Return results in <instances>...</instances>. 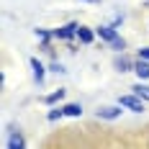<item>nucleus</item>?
I'll list each match as a JSON object with an SVG mask.
<instances>
[{
    "label": "nucleus",
    "mask_w": 149,
    "mask_h": 149,
    "mask_svg": "<svg viewBox=\"0 0 149 149\" xmlns=\"http://www.w3.org/2000/svg\"><path fill=\"white\" fill-rule=\"evenodd\" d=\"M134 72H136V77L139 80H149V59H139L134 62Z\"/></svg>",
    "instance_id": "10"
},
{
    "label": "nucleus",
    "mask_w": 149,
    "mask_h": 149,
    "mask_svg": "<svg viewBox=\"0 0 149 149\" xmlns=\"http://www.w3.org/2000/svg\"><path fill=\"white\" fill-rule=\"evenodd\" d=\"M118 103L123 105V108H129V111H134V113H141V111H144V100H141L136 93H126V95H121Z\"/></svg>",
    "instance_id": "2"
},
{
    "label": "nucleus",
    "mask_w": 149,
    "mask_h": 149,
    "mask_svg": "<svg viewBox=\"0 0 149 149\" xmlns=\"http://www.w3.org/2000/svg\"><path fill=\"white\" fill-rule=\"evenodd\" d=\"M121 108H123L121 103L118 105H100V108L95 111V116L103 118V121H116V118H121V113H123Z\"/></svg>",
    "instance_id": "3"
},
{
    "label": "nucleus",
    "mask_w": 149,
    "mask_h": 149,
    "mask_svg": "<svg viewBox=\"0 0 149 149\" xmlns=\"http://www.w3.org/2000/svg\"><path fill=\"white\" fill-rule=\"evenodd\" d=\"M64 95H67V90L59 88V90H54V93H49V95H44V98H41V103H44V105H57V103L64 100Z\"/></svg>",
    "instance_id": "9"
},
{
    "label": "nucleus",
    "mask_w": 149,
    "mask_h": 149,
    "mask_svg": "<svg viewBox=\"0 0 149 149\" xmlns=\"http://www.w3.org/2000/svg\"><path fill=\"white\" fill-rule=\"evenodd\" d=\"M139 57H141V59H149V46H141V49H139Z\"/></svg>",
    "instance_id": "16"
},
{
    "label": "nucleus",
    "mask_w": 149,
    "mask_h": 149,
    "mask_svg": "<svg viewBox=\"0 0 149 149\" xmlns=\"http://www.w3.org/2000/svg\"><path fill=\"white\" fill-rule=\"evenodd\" d=\"M95 36H98L95 29H88V26H80V29H77V41H80V44H85V46L93 44V41H95Z\"/></svg>",
    "instance_id": "8"
},
{
    "label": "nucleus",
    "mask_w": 149,
    "mask_h": 149,
    "mask_svg": "<svg viewBox=\"0 0 149 149\" xmlns=\"http://www.w3.org/2000/svg\"><path fill=\"white\" fill-rule=\"evenodd\" d=\"M62 116H64V108H57V105H52V111H49V113H46V121H52V123H54V121H59Z\"/></svg>",
    "instance_id": "13"
},
{
    "label": "nucleus",
    "mask_w": 149,
    "mask_h": 149,
    "mask_svg": "<svg viewBox=\"0 0 149 149\" xmlns=\"http://www.w3.org/2000/svg\"><path fill=\"white\" fill-rule=\"evenodd\" d=\"M49 70H52V72H57V74H59V72H64V67H62L59 62H54V64H52V67H49Z\"/></svg>",
    "instance_id": "15"
},
{
    "label": "nucleus",
    "mask_w": 149,
    "mask_h": 149,
    "mask_svg": "<svg viewBox=\"0 0 149 149\" xmlns=\"http://www.w3.org/2000/svg\"><path fill=\"white\" fill-rule=\"evenodd\" d=\"M95 33H98V39H100V41H105V44H111V41L118 36V31H116V26H113V23H108V26H98V29H95Z\"/></svg>",
    "instance_id": "5"
},
{
    "label": "nucleus",
    "mask_w": 149,
    "mask_h": 149,
    "mask_svg": "<svg viewBox=\"0 0 149 149\" xmlns=\"http://www.w3.org/2000/svg\"><path fill=\"white\" fill-rule=\"evenodd\" d=\"M62 108H64V116H70V118H80L82 116V105L80 103H67Z\"/></svg>",
    "instance_id": "11"
},
{
    "label": "nucleus",
    "mask_w": 149,
    "mask_h": 149,
    "mask_svg": "<svg viewBox=\"0 0 149 149\" xmlns=\"http://www.w3.org/2000/svg\"><path fill=\"white\" fill-rule=\"evenodd\" d=\"M80 3H100V0H80Z\"/></svg>",
    "instance_id": "17"
},
{
    "label": "nucleus",
    "mask_w": 149,
    "mask_h": 149,
    "mask_svg": "<svg viewBox=\"0 0 149 149\" xmlns=\"http://www.w3.org/2000/svg\"><path fill=\"white\" fill-rule=\"evenodd\" d=\"M108 46H111V49H116V52H123V49H126V39H123V36H116Z\"/></svg>",
    "instance_id": "14"
},
{
    "label": "nucleus",
    "mask_w": 149,
    "mask_h": 149,
    "mask_svg": "<svg viewBox=\"0 0 149 149\" xmlns=\"http://www.w3.org/2000/svg\"><path fill=\"white\" fill-rule=\"evenodd\" d=\"M147 134H149V131H147ZM144 144H147V147H149V136H147V141H144Z\"/></svg>",
    "instance_id": "19"
},
{
    "label": "nucleus",
    "mask_w": 149,
    "mask_h": 149,
    "mask_svg": "<svg viewBox=\"0 0 149 149\" xmlns=\"http://www.w3.org/2000/svg\"><path fill=\"white\" fill-rule=\"evenodd\" d=\"M113 67H116L118 72H134V59H129V57L121 52L118 57L113 59Z\"/></svg>",
    "instance_id": "7"
},
{
    "label": "nucleus",
    "mask_w": 149,
    "mask_h": 149,
    "mask_svg": "<svg viewBox=\"0 0 149 149\" xmlns=\"http://www.w3.org/2000/svg\"><path fill=\"white\" fill-rule=\"evenodd\" d=\"M131 90H134V93L141 98V100H149V85H147V80H139V82H136Z\"/></svg>",
    "instance_id": "12"
},
{
    "label": "nucleus",
    "mask_w": 149,
    "mask_h": 149,
    "mask_svg": "<svg viewBox=\"0 0 149 149\" xmlns=\"http://www.w3.org/2000/svg\"><path fill=\"white\" fill-rule=\"evenodd\" d=\"M141 8H149V0H144V3H141Z\"/></svg>",
    "instance_id": "18"
},
{
    "label": "nucleus",
    "mask_w": 149,
    "mask_h": 149,
    "mask_svg": "<svg viewBox=\"0 0 149 149\" xmlns=\"http://www.w3.org/2000/svg\"><path fill=\"white\" fill-rule=\"evenodd\" d=\"M26 147V139L21 134V129H8V139H5V149H23Z\"/></svg>",
    "instance_id": "4"
},
{
    "label": "nucleus",
    "mask_w": 149,
    "mask_h": 149,
    "mask_svg": "<svg viewBox=\"0 0 149 149\" xmlns=\"http://www.w3.org/2000/svg\"><path fill=\"white\" fill-rule=\"evenodd\" d=\"M77 29H80V23L70 21L59 29H52V36H54V41H72V39H77Z\"/></svg>",
    "instance_id": "1"
},
{
    "label": "nucleus",
    "mask_w": 149,
    "mask_h": 149,
    "mask_svg": "<svg viewBox=\"0 0 149 149\" xmlns=\"http://www.w3.org/2000/svg\"><path fill=\"white\" fill-rule=\"evenodd\" d=\"M29 64H31V72H33V80H36L39 85H44V80H46V67L36 59V57H31Z\"/></svg>",
    "instance_id": "6"
}]
</instances>
